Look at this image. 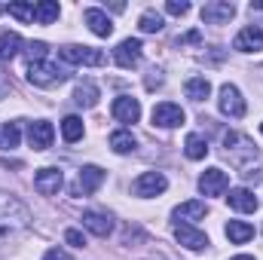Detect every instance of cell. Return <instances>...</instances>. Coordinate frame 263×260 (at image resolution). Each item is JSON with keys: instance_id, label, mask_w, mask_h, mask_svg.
I'll return each mask as SVG.
<instances>
[{"instance_id": "1", "label": "cell", "mask_w": 263, "mask_h": 260, "mask_svg": "<svg viewBox=\"0 0 263 260\" xmlns=\"http://www.w3.org/2000/svg\"><path fill=\"white\" fill-rule=\"evenodd\" d=\"M31 211L22 199H15L12 193L0 190V230L3 233H15V230H28L31 227Z\"/></svg>"}, {"instance_id": "2", "label": "cell", "mask_w": 263, "mask_h": 260, "mask_svg": "<svg viewBox=\"0 0 263 260\" xmlns=\"http://www.w3.org/2000/svg\"><path fill=\"white\" fill-rule=\"evenodd\" d=\"M223 156L230 159L233 169H251V162L257 159V144L242 132H227L223 135Z\"/></svg>"}, {"instance_id": "3", "label": "cell", "mask_w": 263, "mask_h": 260, "mask_svg": "<svg viewBox=\"0 0 263 260\" xmlns=\"http://www.w3.org/2000/svg\"><path fill=\"white\" fill-rule=\"evenodd\" d=\"M59 59L67 62V65H83V67H101L104 65V52L101 49H95V46H77V43L62 46L59 49Z\"/></svg>"}, {"instance_id": "4", "label": "cell", "mask_w": 263, "mask_h": 260, "mask_svg": "<svg viewBox=\"0 0 263 260\" xmlns=\"http://www.w3.org/2000/svg\"><path fill=\"white\" fill-rule=\"evenodd\" d=\"M28 80L34 86H40V89H49V86L65 83L67 73L59 65H52V62H34V65H28Z\"/></svg>"}, {"instance_id": "5", "label": "cell", "mask_w": 263, "mask_h": 260, "mask_svg": "<svg viewBox=\"0 0 263 260\" xmlns=\"http://www.w3.org/2000/svg\"><path fill=\"white\" fill-rule=\"evenodd\" d=\"M217 107H220V114L230 117V120H242V117H245V98H242V92H239L233 83H223V86H220V92H217Z\"/></svg>"}, {"instance_id": "6", "label": "cell", "mask_w": 263, "mask_h": 260, "mask_svg": "<svg viewBox=\"0 0 263 260\" xmlns=\"http://www.w3.org/2000/svg\"><path fill=\"white\" fill-rule=\"evenodd\" d=\"M165 187H168V181H165L162 172H144V175L135 178L132 193L138 196V199H153V196L165 193Z\"/></svg>"}, {"instance_id": "7", "label": "cell", "mask_w": 263, "mask_h": 260, "mask_svg": "<svg viewBox=\"0 0 263 260\" xmlns=\"http://www.w3.org/2000/svg\"><path fill=\"white\" fill-rule=\"evenodd\" d=\"M150 120H153V126H159V129H178V126H184L187 117H184L181 104H175V101H159V104L153 107Z\"/></svg>"}, {"instance_id": "8", "label": "cell", "mask_w": 263, "mask_h": 260, "mask_svg": "<svg viewBox=\"0 0 263 260\" xmlns=\"http://www.w3.org/2000/svg\"><path fill=\"white\" fill-rule=\"evenodd\" d=\"M62 187H65V175H62V169H55V165H46V169H40V172L34 175V190L40 196H59Z\"/></svg>"}, {"instance_id": "9", "label": "cell", "mask_w": 263, "mask_h": 260, "mask_svg": "<svg viewBox=\"0 0 263 260\" xmlns=\"http://www.w3.org/2000/svg\"><path fill=\"white\" fill-rule=\"evenodd\" d=\"M230 190V175L223 169H205L199 175V193L202 196H223Z\"/></svg>"}, {"instance_id": "10", "label": "cell", "mask_w": 263, "mask_h": 260, "mask_svg": "<svg viewBox=\"0 0 263 260\" xmlns=\"http://www.w3.org/2000/svg\"><path fill=\"white\" fill-rule=\"evenodd\" d=\"M172 230H175V239L187 251H205L208 248V236L202 230H196V227H190V224H172Z\"/></svg>"}, {"instance_id": "11", "label": "cell", "mask_w": 263, "mask_h": 260, "mask_svg": "<svg viewBox=\"0 0 263 260\" xmlns=\"http://www.w3.org/2000/svg\"><path fill=\"white\" fill-rule=\"evenodd\" d=\"M236 15V6L230 0H208L202 6V22L205 25H227Z\"/></svg>"}, {"instance_id": "12", "label": "cell", "mask_w": 263, "mask_h": 260, "mask_svg": "<svg viewBox=\"0 0 263 260\" xmlns=\"http://www.w3.org/2000/svg\"><path fill=\"white\" fill-rule=\"evenodd\" d=\"M233 49H236V52H263V28L245 25V28L236 34Z\"/></svg>"}, {"instance_id": "13", "label": "cell", "mask_w": 263, "mask_h": 260, "mask_svg": "<svg viewBox=\"0 0 263 260\" xmlns=\"http://www.w3.org/2000/svg\"><path fill=\"white\" fill-rule=\"evenodd\" d=\"M141 55H144V43L138 40V37H129V40H123L117 49H114V62L120 67H135L138 62H141Z\"/></svg>"}, {"instance_id": "14", "label": "cell", "mask_w": 263, "mask_h": 260, "mask_svg": "<svg viewBox=\"0 0 263 260\" xmlns=\"http://www.w3.org/2000/svg\"><path fill=\"white\" fill-rule=\"evenodd\" d=\"M110 114H114V120L117 123H138L141 120V104H138V98H132V95H120V98H114V104H110Z\"/></svg>"}, {"instance_id": "15", "label": "cell", "mask_w": 263, "mask_h": 260, "mask_svg": "<svg viewBox=\"0 0 263 260\" xmlns=\"http://www.w3.org/2000/svg\"><path fill=\"white\" fill-rule=\"evenodd\" d=\"M208 214V205L202 202V199H190V202H181L175 211H172V224H196Z\"/></svg>"}, {"instance_id": "16", "label": "cell", "mask_w": 263, "mask_h": 260, "mask_svg": "<svg viewBox=\"0 0 263 260\" xmlns=\"http://www.w3.org/2000/svg\"><path fill=\"white\" fill-rule=\"evenodd\" d=\"M52 138H55V129H52V123H46V120H34V123L28 126V144H31L34 150H49V147H52Z\"/></svg>"}, {"instance_id": "17", "label": "cell", "mask_w": 263, "mask_h": 260, "mask_svg": "<svg viewBox=\"0 0 263 260\" xmlns=\"http://www.w3.org/2000/svg\"><path fill=\"white\" fill-rule=\"evenodd\" d=\"M101 184H104V169H98V165H83L80 169V178H77V193L80 196H92Z\"/></svg>"}, {"instance_id": "18", "label": "cell", "mask_w": 263, "mask_h": 260, "mask_svg": "<svg viewBox=\"0 0 263 260\" xmlns=\"http://www.w3.org/2000/svg\"><path fill=\"white\" fill-rule=\"evenodd\" d=\"M83 227H86L92 236H98V239H107V236L114 233V220H110V214H104V211H86V214H83Z\"/></svg>"}, {"instance_id": "19", "label": "cell", "mask_w": 263, "mask_h": 260, "mask_svg": "<svg viewBox=\"0 0 263 260\" xmlns=\"http://www.w3.org/2000/svg\"><path fill=\"white\" fill-rule=\"evenodd\" d=\"M83 22L89 25V31H92L95 37H110V34H114V22L107 18L104 9H95V6L86 9V12H83Z\"/></svg>"}, {"instance_id": "20", "label": "cell", "mask_w": 263, "mask_h": 260, "mask_svg": "<svg viewBox=\"0 0 263 260\" xmlns=\"http://www.w3.org/2000/svg\"><path fill=\"white\" fill-rule=\"evenodd\" d=\"M227 202H230L233 211H242V214H251V211H257V205H260L257 196L251 193L248 187H236V190H230Z\"/></svg>"}, {"instance_id": "21", "label": "cell", "mask_w": 263, "mask_h": 260, "mask_svg": "<svg viewBox=\"0 0 263 260\" xmlns=\"http://www.w3.org/2000/svg\"><path fill=\"white\" fill-rule=\"evenodd\" d=\"M98 98H101V92H98V86H95L92 80L77 83V89H73V101H77L80 107H95Z\"/></svg>"}, {"instance_id": "22", "label": "cell", "mask_w": 263, "mask_h": 260, "mask_svg": "<svg viewBox=\"0 0 263 260\" xmlns=\"http://www.w3.org/2000/svg\"><path fill=\"white\" fill-rule=\"evenodd\" d=\"M227 239H230L233 245H245V242L254 239V227L245 224V220H230V224H227Z\"/></svg>"}, {"instance_id": "23", "label": "cell", "mask_w": 263, "mask_h": 260, "mask_svg": "<svg viewBox=\"0 0 263 260\" xmlns=\"http://www.w3.org/2000/svg\"><path fill=\"white\" fill-rule=\"evenodd\" d=\"M22 52V37L15 31H3L0 34V62H9Z\"/></svg>"}, {"instance_id": "24", "label": "cell", "mask_w": 263, "mask_h": 260, "mask_svg": "<svg viewBox=\"0 0 263 260\" xmlns=\"http://www.w3.org/2000/svg\"><path fill=\"white\" fill-rule=\"evenodd\" d=\"M184 92H187L190 101H205L211 95V83H208V77H190L184 83Z\"/></svg>"}, {"instance_id": "25", "label": "cell", "mask_w": 263, "mask_h": 260, "mask_svg": "<svg viewBox=\"0 0 263 260\" xmlns=\"http://www.w3.org/2000/svg\"><path fill=\"white\" fill-rule=\"evenodd\" d=\"M59 15H62V6L55 0H43L34 6V22H40V25H52Z\"/></svg>"}, {"instance_id": "26", "label": "cell", "mask_w": 263, "mask_h": 260, "mask_svg": "<svg viewBox=\"0 0 263 260\" xmlns=\"http://www.w3.org/2000/svg\"><path fill=\"white\" fill-rule=\"evenodd\" d=\"M138 28H141L144 34H159V31L165 28V18H162V12H156V9H144L141 18H138Z\"/></svg>"}, {"instance_id": "27", "label": "cell", "mask_w": 263, "mask_h": 260, "mask_svg": "<svg viewBox=\"0 0 263 260\" xmlns=\"http://www.w3.org/2000/svg\"><path fill=\"white\" fill-rule=\"evenodd\" d=\"M135 144H138V141H135V135H132L129 129H120V132H114V135H110V150H114V153H120V156H123V153H132V150H135Z\"/></svg>"}, {"instance_id": "28", "label": "cell", "mask_w": 263, "mask_h": 260, "mask_svg": "<svg viewBox=\"0 0 263 260\" xmlns=\"http://www.w3.org/2000/svg\"><path fill=\"white\" fill-rule=\"evenodd\" d=\"M184 153H187V159H205L208 156V144H205V138L202 135H187V141H184Z\"/></svg>"}, {"instance_id": "29", "label": "cell", "mask_w": 263, "mask_h": 260, "mask_svg": "<svg viewBox=\"0 0 263 260\" xmlns=\"http://www.w3.org/2000/svg\"><path fill=\"white\" fill-rule=\"evenodd\" d=\"M83 120L80 117H65L62 120V138H65L67 144H77L80 138H83Z\"/></svg>"}, {"instance_id": "30", "label": "cell", "mask_w": 263, "mask_h": 260, "mask_svg": "<svg viewBox=\"0 0 263 260\" xmlns=\"http://www.w3.org/2000/svg\"><path fill=\"white\" fill-rule=\"evenodd\" d=\"M18 138H22V132H18V123H3V129H0V147H18Z\"/></svg>"}, {"instance_id": "31", "label": "cell", "mask_w": 263, "mask_h": 260, "mask_svg": "<svg viewBox=\"0 0 263 260\" xmlns=\"http://www.w3.org/2000/svg\"><path fill=\"white\" fill-rule=\"evenodd\" d=\"M6 12L12 15V18H18V22H34V3H9L6 6Z\"/></svg>"}, {"instance_id": "32", "label": "cell", "mask_w": 263, "mask_h": 260, "mask_svg": "<svg viewBox=\"0 0 263 260\" xmlns=\"http://www.w3.org/2000/svg\"><path fill=\"white\" fill-rule=\"evenodd\" d=\"M28 65H34V62H46V52H49V46L43 43V40H34V43H28Z\"/></svg>"}, {"instance_id": "33", "label": "cell", "mask_w": 263, "mask_h": 260, "mask_svg": "<svg viewBox=\"0 0 263 260\" xmlns=\"http://www.w3.org/2000/svg\"><path fill=\"white\" fill-rule=\"evenodd\" d=\"M165 9H168L172 15H187V12H190V3H187V0H168Z\"/></svg>"}, {"instance_id": "34", "label": "cell", "mask_w": 263, "mask_h": 260, "mask_svg": "<svg viewBox=\"0 0 263 260\" xmlns=\"http://www.w3.org/2000/svg\"><path fill=\"white\" fill-rule=\"evenodd\" d=\"M65 242H67V245H73V248H86V236H83L80 230H67Z\"/></svg>"}, {"instance_id": "35", "label": "cell", "mask_w": 263, "mask_h": 260, "mask_svg": "<svg viewBox=\"0 0 263 260\" xmlns=\"http://www.w3.org/2000/svg\"><path fill=\"white\" fill-rule=\"evenodd\" d=\"M199 40H202V34H199V31H187V34H184V37H178L175 43H178V46H190V43H199Z\"/></svg>"}, {"instance_id": "36", "label": "cell", "mask_w": 263, "mask_h": 260, "mask_svg": "<svg viewBox=\"0 0 263 260\" xmlns=\"http://www.w3.org/2000/svg\"><path fill=\"white\" fill-rule=\"evenodd\" d=\"M162 86V70L159 67H150V77H147V89H156Z\"/></svg>"}, {"instance_id": "37", "label": "cell", "mask_w": 263, "mask_h": 260, "mask_svg": "<svg viewBox=\"0 0 263 260\" xmlns=\"http://www.w3.org/2000/svg\"><path fill=\"white\" fill-rule=\"evenodd\" d=\"M43 260H70V254L62 251V248H49V251L43 254Z\"/></svg>"}, {"instance_id": "38", "label": "cell", "mask_w": 263, "mask_h": 260, "mask_svg": "<svg viewBox=\"0 0 263 260\" xmlns=\"http://www.w3.org/2000/svg\"><path fill=\"white\" fill-rule=\"evenodd\" d=\"M6 92H9V83H6V80H0V98H6Z\"/></svg>"}, {"instance_id": "39", "label": "cell", "mask_w": 263, "mask_h": 260, "mask_svg": "<svg viewBox=\"0 0 263 260\" xmlns=\"http://www.w3.org/2000/svg\"><path fill=\"white\" fill-rule=\"evenodd\" d=\"M230 260H254L251 254H236V257H230Z\"/></svg>"}, {"instance_id": "40", "label": "cell", "mask_w": 263, "mask_h": 260, "mask_svg": "<svg viewBox=\"0 0 263 260\" xmlns=\"http://www.w3.org/2000/svg\"><path fill=\"white\" fill-rule=\"evenodd\" d=\"M251 6H254V9H263V0H254V3H251Z\"/></svg>"}, {"instance_id": "41", "label": "cell", "mask_w": 263, "mask_h": 260, "mask_svg": "<svg viewBox=\"0 0 263 260\" xmlns=\"http://www.w3.org/2000/svg\"><path fill=\"white\" fill-rule=\"evenodd\" d=\"M147 260H168V257H162V254H153V257H147Z\"/></svg>"}, {"instance_id": "42", "label": "cell", "mask_w": 263, "mask_h": 260, "mask_svg": "<svg viewBox=\"0 0 263 260\" xmlns=\"http://www.w3.org/2000/svg\"><path fill=\"white\" fill-rule=\"evenodd\" d=\"M260 132H263V123H260Z\"/></svg>"}]
</instances>
